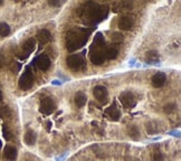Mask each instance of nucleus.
Returning <instances> with one entry per match:
<instances>
[{
	"label": "nucleus",
	"mask_w": 181,
	"mask_h": 161,
	"mask_svg": "<svg viewBox=\"0 0 181 161\" xmlns=\"http://www.w3.org/2000/svg\"><path fill=\"white\" fill-rule=\"evenodd\" d=\"M33 82H34L33 75L29 71H27L26 73H24V75H21V77L19 79V87L21 89H28L31 87Z\"/></svg>",
	"instance_id": "nucleus-4"
},
{
	"label": "nucleus",
	"mask_w": 181,
	"mask_h": 161,
	"mask_svg": "<svg viewBox=\"0 0 181 161\" xmlns=\"http://www.w3.org/2000/svg\"><path fill=\"white\" fill-rule=\"evenodd\" d=\"M112 40L113 42H116V43H120L123 40V35L120 33H114L113 36H112Z\"/></svg>",
	"instance_id": "nucleus-22"
},
{
	"label": "nucleus",
	"mask_w": 181,
	"mask_h": 161,
	"mask_svg": "<svg viewBox=\"0 0 181 161\" xmlns=\"http://www.w3.org/2000/svg\"><path fill=\"white\" fill-rule=\"evenodd\" d=\"M56 105H55V102L51 100V97H46L44 100H41L40 102V111L43 112L44 114H51L53 112L55 111Z\"/></svg>",
	"instance_id": "nucleus-2"
},
{
	"label": "nucleus",
	"mask_w": 181,
	"mask_h": 161,
	"mask_svg": "<svg viewBox=\"0 0 181 161\" xmlns=\"http://www.w3.org/2000/svg\"><path fill=\"white\" fill-rule=\"evenodd\" d=\"M2 134H4V138L7 141H9V140L11 139V133H10V131H9V129H8L7 125H2Z\"/></svg>",
	"instance_id": "nucleus-21"
},
{
	"label": "nucleus",
	"mask_w": 181,
	"mask_h": 161,
	"mask_svg": "<svg viewBox=\"0 0 181 161\" xmlns=\"http://www.w3.org/2000/svg\"><path fill=\"white\" fill-rule=\"evenodd\" d=\"M104 59H105V57L100 52H96V53H94L93 55L90 56V61L95 65H102L103 63H104Z\"/></svg>",
	"instance_id": "nucleus-15"
},
{
	"label": "nucleus",
	"mask_w": 181,
	"mask_h": 161,
	"mask_svg": "<svg viewBox=\"0 0 181 161\" xmlns=\"http://www.w3.org/2000/svg\"><path fill=\"white\" fill-rule=\"evenodd\" d=\"M153 161H163V155L161 152H155L153 155Z\"/></svg>",
	"instance_id": "nucleus-24"
},
{
	"label": "nucleus",
	"mask_w": 181,
	"mask_h": 161,
	"mask_svg": "<svg viewBox=\"0 0 181 161\" xmlns=\"http://www.w3.org/2000/svg\"><path fill=\"white\" fill-rule=\"evenodd\" d=\"M66 64H67L68 68H71L72 71H78L82 68L84 61L83 57L78 54H74V55H69L66 58Z\"/></svg>",
	"instance_id": "nucleus-1"
},
{
	"label": "nucleus",
	"mask_w": 181,
	"mask_h": 161,
	"mask_svg": "<svg viewBox=\"0 0 181 161\" xmlns=\"http://www.w3.org/2000/svg\"><path fill=\"white\" fill-rule=\"evenodd\" d=\"M11 112H10V109L8 106H1L0 107V117L1 119H6V117H10Z\"/></svg>",
	"instance_id": "nucleus-19"
},
{
	"label": "nucleus",
	"mask_w": 181,
	"mask_h": 161,
	"mask_svg": "<svg viewBox=\"0 0 181 161\" xmlns=\"http://www.w3.org/2000/svg\"><path fill=\"white\" fill-rule=\"evenodd\" d=\"M145 61L149 64H154L157 65V63H159V54L155 50H150L145 55Z\"/></svg>",
	"instance_id": "nucleus-11"
},
{
	"label": "nucleus",
	"mask_w": 181,
	"mask_h": 161,
	"mask_svg": "<svg viewBox=\"0 0 181 161\" xmlns=\"http://www.w3.org/2000/svg\"><path fill=\"white\" fill-rule=\"evenodd\" d=\"M119 55V49L114 46H111L108 47V50H106V56H108V59H115Z\"/></svg>",
	"instance_id": "nucleus-16"
},
{
	"label": "nucleus",
	"mask_w": 181,
	"mask_h": 161,
	"mask_svg": "<svg viewBox=\"0 0 181 161\" xmlns=\"http://www.w3.org/2000/svg\"><path fill=\"white\" fill-rule=\"evenodd\" d=\"M86 100H87V97L83 92H78L75 95V104L77 105V107H83L86 104Z\"/></svg>",
	"instance_id": "nucleus-14"
},
{
	"label": "nucleus",
	"mask_w": 181,
	"mask_h": 161,
	"mask_svg": "<svg viewBox=\"0 0 181 161\" xmlns=\"http://www.w3.org/2000/svg\"><path fill=\"white\" fill-rule=\"evenodd\" d=\"M4 156H5L6 159L10 161L16 160V158H17V150H16V148L12 147V145H6L5 149H4Z\"/></svg>",
	"instance_id": "nucleus-8"
},
{
	"label": "nucleus",
	"mask_w": 181,
	"mask_h": 161,
	"mask_svg": "<svg viewBox=\"0 0 181 161\" xmlns=\"http://www.w3.org/2000/svg\"><path fill=\"white\" fill-rule=\"evenodd\" d=\"M49 65H51V59H49V57L46 55V54H43L37 59V66L39 67V69H41V71L48 69Z\"/></svg>",
	"instance_id": "nucleus-9"
},
{
	"label": "nucleus",
	"mask_w": 181,
	"mask_h": 161,
	"mask_svg": "<svg viewBox=\"0 0 181 161\" xmlns=\"http://www.w3.org/2000/svg\"><path fill=\"white\" fill-rule=\"evenodd\" d=\"M106 113H108V115H110V117H111L113 121H119L120 117H121L120 110L115 105L110 106L108 110H106Z\"/></svg>",
	"instance_id": "nucleus-12"
},
{
	"label": "nucleus",
	"mask_w": 181,
	"mask_h": 161,
	"mask_svg": "<svg viewBox=\"0 0 181 161\" xmlns=\"http://www.w3.org/2000/svg\"><path fill=\"white\" fill-rule=\"evenodd\" d=\"M165 79H167V75H165L164 73H162V72L157 73L155 75H153L152 79H151L152 86L153 87H157V89L163 86L164 83H165Z\"/></svg>",
	"instance_id": "nucleus-6"
},
{
	"label": "nucleus",
	"mask_w": 181,
	"mask_h": 161,
	"mask_svg": "<svg viewBox=\"0 0 181 161\" xmlns=\"http://www.w3.org/2000/svg\"><path fill=\"white\" fill-rule=\"evenodd\" d=\"M24 141H25V143L27 145H34L35 142H36V134H35V132H33L31 130H28L25 133Z\"/></svg>",
	"instance_id": "nucleus-13"
},
{
	"label": "nucleus",
	"mask_w": 181,
	"mask_h": 161,
	"mask_svg": "<svg viewBox=\"0 0 181 161\" xmlns=\"http://www.w3.org/2000/svg\"><path fill=\"white\" fill-rule=\"evenodd\" d=\"M0 147H1V145H0Z\"/></svg>",
	"instance_id": "nucleus-30"
},
{
	"label": "nucleus",
	"mask_w": 181,
	"mask_h": 161,
	"mask_svg": "<svg viewBox=\"0 0 181 161\" xmlns=\"http://www.w3.org/2000/svg\"><path fill=\"white\" fill-rule=\"evenodd\" d=\"M163 109H164V112H165V113H170V112H172L175 109V104L169 103V104H167V105L164 106Z\"/></svg>",
	"instance_id": "nucleus-23"
},
{
	"label": "nucleus",
	"mask_w": 181,
	"mask_h": 161,
	"mask_svg": "<svg viewBox=\"0 0 181 161\" xmlns=\"http://www.w3.org/2000/svg\"><path fill=\"white\" fill-rule=\"evenodd\" d=\"M48 5L51 6V7H59V6L63 5V2H59L57 0H51V1H48Z\"/></svg>",
	"instance_id": "nucleus-25"
},
{
	"label": "nucleus",
	"mask_w": 181,
	"mask_h": 161,
	"mask_svg": "<svg viewBox=\"0 0 181 161\" xmlns=\"http://www.w3.org/2000/svg\"><path fill=\"white\" fill-rule=\"evenodd\" d=\"M140 134V132H139V129H138V127H135V125H132V127H130L129 128V135H130L131 138H133V139H138V135Z\"/></svg>",
	"instance_id": "nucleus-20"
},
{
	"label": "nucleus",
	"mask_w": 181,
	"mask_h": 161,
	"mask_svg": "<svg viewBox=\"0 0 181 161\" xmlns=\"http://www.w3.org/2000/svg\"><path fill=\"white\" fill-rule=\"evenodd\" d=\"M10 34V27L6 22H0V36L6 37Z\"/></svg>",
	"instance_id": "nucleus-17"
},
{
	"label": "nucleus",
	"mask_w": 181,
	"mask_h": 161,
	"mask_svg": "<svg viewBox=\"0 0 181 161\" xmlns=\"http://www.w3.org/2000/svg\"><path fill=\"white\" fill-rule=\"evenodd\" d=\"M34 48H35V39L30 38L24 44V50H26L27 53H31L34 50Z\"/></svg>",
	"instance_id": "nucleus-18"
},
{
	"label": "nucleus",
	"mask_w": 181,
	"mask_h": 161,
	"mask_svg": "<svg viewBox=\"0 0 181 161\" xmlns=\"http://www.w3.org/2000/svg\"><path fill=\"white\" fill-rule=\"evenodd\" d=\"M53 84H54V85H61V82H58V81H53Z\"/></svg>",
	"instance_id": "nucleus-27"
},
{
	"label": "nucleus",
	"mask_w": 181,
	"mask_h": 161,
	"mask_svg": "<svg viewBox=\"0 0 181 161\" xmlns=\"http://www.w3.org/2000/svg\"><path fill=\"white\" fill-rule=\"evenodd\" d=\"M2 100V92H1V91H0V101Z\"/></svg>",
	"instance_id": "nucleus-28"
},
{
	"label": "nucleus",
	"mask_w": 181,
	"mask_h": 161,
	"mask_svg": "<svg viewBox=\"0 0 181 161\" xmlns=\"http://www.w3.org/2000/svg\"><path fill=\"white\" fill-rule=\"evenodd\" d=\"M120 101H121V103H122V105L124 106V107H133V106L135 105V97H134V95L132 94L131 92L129 91H126V92H123L121 96H120Z\"/></svg>",
	"instance_id": "nucleus-3"
},
{
	"label": "nucleus",
	"mask_w": 181,
	"mask_h": 161,
	"mask_svg": "<svg viewBox=\"0 0 181 161\" xmlns=\"http://www.w3.org/2000/svg\"><path fill=\"white\" fill-rule=\"evenodd\" d=\"M4 64H5V56L0 53V67L4 66Z\"/></svg>",
	"instance_id": "nucleus-26"
},
{
	"label": "nucleus",
	"mask_w": 181,
	"mask_h": 161,
	"mask_svg": "<svg viewBox=\"0 0 181 161\" xmlns=\"http://www.w3.org/2000/svg\"><path fill=\"white\" fill-rule=\"evenodd\" d=\"M119 28L120 29H122V30H129L131 28L133 27V25H134V20H133V18L132 17H122L121 19L119 20Z\"/></svg>",
	"instance_id": "nucleus-7"
},
{
	"label": "nucleus",
	"mask_w": 181,
	"mask_h": 161,
	"mask_svg": "<svg viewBox=\"0 0 181 161\" xmlns=\"http://www.w3.org/2000/svg\"><path fill=\"white\" fill-rule=\"evenodd\" d=\"M93 95H94V97L96 99L98 102H101V103H104L106 99H108V89L106 87H104V86H101V85H98V86H95V89L93 91Z\"/></svg>",
	"instance_id": "nucleus-5"
},
{
	"label": "nucleus",
	"mask_w": 181,
	"mask_h": 161,
	"mask_svg": "<svg viewBox=\"0 0 181 161\" xmlns=\"http://www.w3.org/2000/svg\"><path fill=\"white\" fill-rule=\"evenodd\" d=\"M37 38L40 42V44H47L51 39V34L47 29H41L37 33Z\"/></svg>",
	"instance_id": "nucleus-10"
},
{
	"label": "nucleus",
	"mask_w": 181,
	"mask_h": 161,
	"mask_svg": "<svg viewBox=\"0 0 181 161\" xmlns=\"http://www.w3.org/2000/svg\"><path fill=\"white\" fill-rule=\"evenodd\" d=\"M4 5V1H1V0H0V6H2Z\"/></svg>",
	"instance_id": "nucleus-29"
}]
</instances>
